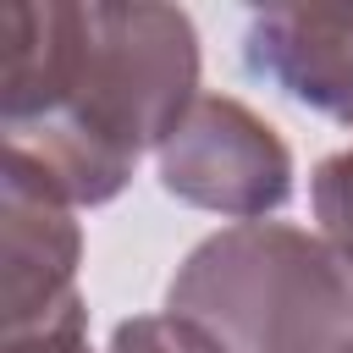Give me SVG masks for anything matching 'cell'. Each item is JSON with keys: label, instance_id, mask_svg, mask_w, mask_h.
<instances>
[{"label": "cell", "instance_id": "cell-4", "mask_svg": "<svg viewBox=\"0 0 353 353\" xmlns=\"http://www.w3.org/2000/svg\"><path fill=\"white\" fill-rule=\"evenodd\" d=\"M0 309L6 331L50 320L77 298V254L83 232L72 221V204L28 182L22 171L6 165V193H0Z\"/></svg>", "mask_w": 353, "mask_h": 353}, {"label": "cell", "instance_id": "cell-3", "mask_svg": "<svg viewBox=\"0 0 353 353\" xmlns=\"http://www.w3.org/2000/svg\"><path fill=\"white\" fill-rule=\"evenodd\" d=\"M154 160H160V188L171 199L215 215H237L243 226L265 221L292 199V154L281 132L226 94H199L188 116L165 132Z\"/></svg>", "mask_w": 353, "mask_h": 353}, {"label": "cell", "instance_id": "cell-1", "mask_svg": "<svg viewBox=\"0 0 353 353\" xmlns=\"http://www.w3.org/2000/svg\"><path fill=\"white\" fill-rule=\"evenodd\" d=\"M199 99V33L176 6H0L6 165L61 204H105Z\"/></svg>", "mask_w": 353, "mask_h": 353}, {"label": "cell", "instance_id": "cell-5", "mask_svg": "<svg viewBox=\"0 0 353 353\" xmlns=\"http://www.w3.org/2000/svg\"><path fill=\"white\" fill-rule=\"evenodd\" d=\"M243 55L298 105L353 127V6H265Z\"/></svg>", "mask_w": 353, "mask_h": 353}, {"label": "cell", "instance_id": "cell-6", "mask_svg": "<svg viewBox=\"0 0 353 353\" xmlns=\"http://www.w3.org/2000/svg\"><path fill=\"white\" fill-rule=\"evenodd\" d=\"M110 353H226L199 320L188 314H138V320H121L116 336H110Z\"/></svg>", "mask_w": 353, "mask_h": 353}, {"label": "cell", "instance_id": "cell-7", "mask_svg": "<svg viewBox=\"0 0 353 353\" xmlns=\"http://www.w3.org/2000/svg\"><path fill=\"white\" fill-rule=\"evenodd\" d=\"M314 221H320V237L342 254V259H353V143L347 149H336L331 160H320V171H314Z\"/></svg>", "mask_w": 353, "mask_h": 353}, {"label": "cell", "instance_id": "cell-2", "mask_svg": "<svg viewBox=\"0 0 353 353\" xmlns=\"http://www.w3.org/2000/svg\"><path fill=\"white\" fill-rule=\"evenodd\" d=\"M165 309L226 353H353V259L281 221L226 226L176 265Z\"/></svg>", "mask_w": 353, "mask_h": 353}]
</instances>
